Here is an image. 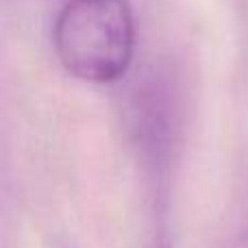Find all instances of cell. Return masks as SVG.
<instances>
[{
	"label": "cell",
	"mask_w": 248,
	"mask_h": 248,
	"mask_svg": "<svg viewBox=\"0 0 248 248\" xmlns=\"http://www.w3.org/2000/svg\"><path fill=\"white\" fill-rule=\"evenodd\" d=\"M135 17L126 0H68L52 26V48L68 74L109 85L135 57Z\"/></svg>",
	"instance_id": "6da1fadb"
},
{
	"label": "cell",
	"mask_w": 248,
	"mask_h": 248,
	"mask_svg": "<svg viewBox=\"0 0 248 248\" xmlns=\"http://www.w3.org/2000/svg\"><path fill=\"white\" fill-rule=\"evenodd\" d=\"M231 248H248V224H246L244 233H242V235L237 237L235 242H233V246H231Z\"/></svg>",
	"instance_id": "7a4b0ae2"
}]
</instances>
